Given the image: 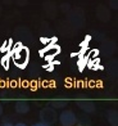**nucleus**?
Returning <instances> with one entry per match:
<instances>
[{
  "label": "nucleus",
  "instance_id": "obj_4",
  "mask_svg": "<svg viewBox=\"0 0 118 126\" xmlns=\"http://www.w3.org/2000/svg\"><path fill=\"white\" fill-rule=\"evenodd\" d=\"M15 126H27V125H25V124H22V122H19V124H17Z\"/></svg>",
  "mask_w": 118,
  "mask_h": 126
},
{
  "label": "nucleus",
  "instance_id": "obj_2",
  "mask_svg": "<svg viewBox=\"0 0 118 126\" xmlns=\"http://www.w3.org/2000/svg\"><path fill=\"white\" fill-rule=\"evenodd\" d=\"M15 110L18 113H27L30 110V107H28V103L27 102H18L15 104Z\"/></svg>",
  "mask_w": 118,
  "mask_h": 126
},
{
  "label": "nucleus",
  "instance_id": "obj_1",
  "mask_svg": "<svg viewBox=\"0 0 118 126\" xmlns=\"http://www.w3.org/2000/svg\"><path fill=\"white\" fill-rule=\"evenodd\" d=\"M76 116L73 112L71 111H64L63 113L60 114V122L63 126H72L75 122H76Z\"/></svg>",
  "mask_w": 118,
  "mask_h": 126
},
{
  "label": "nucleus",
  "instance_id": "obj_7",
  "mask_svg": "<svg viewBox=\"0 0 118 126\" xmlns=\"http://www.w3.org/2000/svg\"><path fill=\"white\" fill-rule=\"evenodd\" d=\"M78 126H81V125H78Z\"/></svg>",
  "mask_w": 118,
  "mask_h": 126
},
{
  "label": "nucleus",
  "instance_id": "obj_6",
  "mask_svg": "<svg viewBox=\"0 0 118 126\" xmlns=\"http://www.w3.org/2000/svg\"><path fill=\"white\" fill-rule=\"evenodd\" d=\"M3 113V108H1V106H0V114Z\"/></svg>",
  "mask_w": 118,
  "mask_h": 126
},
{
  "label": "nucleus",
  "instance_id": "obj_3",
  "mask_svg": "<svg viewBox=\"0 0 118 126\" xmlns=\"http://www.w3.org/2000/svg\"><path fill=\"white\" fill-rule=\"evenodd\" d=\"M33 126H49L46 122H37V124H35Z\"/></svg>",
  "mask_w": 118,
  "mask_h": 126
},
{
  "label": "nucleus",
  "instance_id": "obj_5",
  "mask_svg": "<svg viewBox=\"0 0 118 126\" xmlns=\"http://www.w3.org/2000/svg\"><path fill=\"white\" fill-rule=\"evenodd\" d=\"M4 126H13L12 124H9V122H7V124H4Z\"/></svg>",
  "mask_w": 118,
  "mask_h": 126
}]
</instances>
